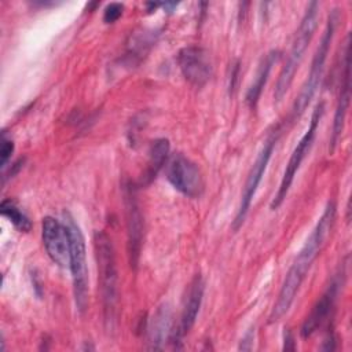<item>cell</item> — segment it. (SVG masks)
Returning a JSON list of instances; mask_svg holds the SVG:
<instances>
[{"mask_svg": "<svg viewBox=\"0 0 352 352\" xmlns=\"http://www.w3.org/2000/svg\"><path fill=\"white\" fill-rule=\"evenodd\" d=\"M278 136H279V128L276 126L275 131L264 142V144H263V147H261L256 161L253 162V165L250 168V172L248 175V179L245 182L243 191H242V195H241V202H239L235 219L232 221V230L234 231H238L241 228V226L243 224V221H245V219L248 216V212L250 209V205H252V201L254 198V194H256V191L258 188V184H260V182H261L264 173H265V169L268 166V162L271 160V155H272L274 147L276 144Z\"/></svg>", "mask_w": 352, "mask_h": 352, "instance_id": "7", "label": "cell"}, {"mask_svg": "<svg viewBox=\"0 0 352 352\" xmlns=\"http://www.w3.org/2000/svg\"><path fill=\"white\" fill-rule=\"evenodd\" d=\"M0 212L19 231L29 232L32 230L30 219L26 216V213L18 206V204L14 199H11V198L3 199L1 204H0Z\"/></svg>", "mask_w": 352, "mask_h": 352, "instance_id": "18", "label": "cell"}, {"mask_svg": "<svg viewBox=\"0 0 352 352\" xmlns=\"http://www.w3.org/2000/svg\"><path fill=\"white\" fill-rule=\"evenodd\" d=\"M41 238L48 257L59 267H69V234L63 220L45 216L41 221Z\"/></svg>", "mask_w": 352, "mask_h": 352, "instance_id": "13", "label": "cell"}, {"mask_svg": "<svg viewBox=\"0 0 352 352\" xmlns=\"http://www.w3.org/2000/svg\"><path fill=\"white\" fill-rule=\"evenodd\" d=\"M169 150H170V144L166 138H158L150 144L147 166L140 180L143 186L150 184L155 179L158 172L165 166L169 158Z\"/></svg>", "mask_w": 352, "mask_h": 352, "instance_id": "16", "label": "cell"}, {"mask_svg": "<svg viewBox=\"0 0 352 352\" xmlns=\"http://www.w3.org/2000/svg\"><path fill=\"white\" fill-rule=\"evenodd\" d=\"M172 308L168 302L160 305L147 327L148 349H162L172 334Z\"/></svg>", "mask_w": 352, "mask_h": 352, "instance_id": "15", "label": "cell"}, {"mask_svg": "<svg viewBox=\"0 0 352 352\" xmlns=\"http://www.w3.org/2000/svg\"><path fill=\"white\" fill-rule=\"evenodd\" d=\"M202 297H204V280H202L201 275L197 274L188 285L187 294H186L184 302H183L180 320L176 324V327H173L170 338H169V342L175 348H180L179 344L182 342L184 336H187L190 333V330L192 329V326L197 320L199 308H201Z\"/></svg>", "mask_w": 352, "mask_h": 352, "instance_id": "12", "label": "cell"}, {"mask_svg": "<svg viewBox=\"0 0 352 352\" xmlns=\"http://www.w3.org/2000/svg\"><path fill=\"white\" fill-rule=\"evenodd\" d=\"M253 338H254V329H249V331L241 338L239 351H250L253 348Z\"/></svg>", "mask_w": 352, "mask_h": 352, "instance_id": "22", "label": "cell"}, {"mask_svg": "<svg viewBox=\"0 0 352 352\" xmlns=\"http://www.w3.org/2000/svg\"><path fill=\"white\" fill-rule=\"evenodd\" d=\"M280 58V51L278 50H272L270 51L261 60L258 69H257V73H256V77L252 82V85L249 87L248 92H246V103L249 104L250 109H254L258 99H260V95L263 92V88L265 87L267 81H268V77H270V73H271V69L272 66L278 62V59Z\"/></svg>", "mask_w": 352, "mask_h": 352, "instance_id": "17", "label": "cell"}, {"mask_svg": "<svg viewBox=\"0 0 352 352\" xmlns=\"http://www.w3.org/2000/svg\"><path fill=\"white\" fill-rule=\"evenodd\" d=\"M336 209H337L336 202L329 201L322 216L319 217L315 228L312 230V232L307 238L305 243L297 253L294 261L292 263V265L283 279L276 302L274 304V308L270 314V318H268L270 323L278 322L290 309L301 283L307 278L314 261L319 256L323 245L326 243V239L329 238V235L331 232V228H333L334 220H336Z\"/></svg>", "mask_w": 352, "mask_h": 352, "instance_id": "1", "label": "cell"}, {"mask_svg": "<svg viewBox=\"0 0 352 352\" xmlns=\"http://www.w3.org/2000/svg\"><path fill=\"white\" fill-rule=\"evenodd\" d=\"M283 349L285 351H294L296 349V344H294V337L292 334V331L289 329H286L285 334H283Z\"/></svg>", "mask_w": 352, "mask_h": 352, "instance_id": "23", "label": "cell"}, {"mask_svg": "<svg viewBox=\"0 0 352 352\" xmlns=\"http://www.w3.org/2000/svg\"><path fill=\"white\" fill-rule=\"evenodd\" d=\"M318 14H319V3L318 1L308 3L305 12L302 15V19L294 33L286 62H285V65L279 73V77H278L275 91H274L275 102H280L283 99V96L286 95V92L289 91V88L293 82L294 74L298 69L302 55H304L305 50L308 48V45L314 37V33L318 28Z\"/></svg>", "mask_w": 352, "mask_h": 352, "instance_id": "3", "label": "cell"}, {"mask_svg": "<svg viewBox=\"0 0 352 352\" xmlns=\"http://www.w3.org/2000/svg\"><path fill=\"white\" fill-rule=\"evenodd\" d=\"M158 6H160L158 3H146V7H147V11H148V12H151L153 10H155Z\"/></svg>", "mask_w": 352, "mask_h": 352, "instance_id": "25", "label": "cell"}, {"mask_svg": "<svg viewBox=\"0 0 352 352\" xmlns=\"http://www.w3.org/2000/svg\"><path fill=\"white\" fill-rule=\"evenodd\" d=\"M338 19H340L338 10L334 8L329 14L324 32H323L319 45L314 54L309 73L305 78V82L302 84L301 91L293 103L292 113H290V121H296L301 117V114L305 111V109L308 107L309 102L312 100L314 95L316 94V91L319 88V84H320V80L323 76V70H324V63H326V59H327V55L330 51V45H331V41L334 37V32H336Z\"/></svg>", "mask_w": 352, "mask_h": 352, "instance_id": "5", "label": "cell"}, {"mask_svg": "<svg viewBox=\"0 0 352 352\" xmlns=\"http://www.w3.org/2000/svg\"><path fill=\"white\" fill-rule=\"evenodd\" d=\"M124 6L121 3H110L106 6L103 11V21L106 23H113L116 22L121 15H122Z\"/></svg>", "mask_w": 352, "mask_h": 352, "instance_id": "21", "label": "cell"}, {"mask_svg": "<svg viewBox=\"0 0 352 352\" xmlns=\"http://www.w3.org/2000/svg\"><path fill=\"white\" fill-rule=\"evenodd\" d=\"M94 248L100 280L104 324L107 330H113L118 314V276L114 248L110 236L103 231L94 234Z\"/></svg>", "mask_w": 352, "mask_h": 352, "instance_id": "2", "label": "cell"}, {"mask_svg": "<svg viewBox=\"0 0 352 352\" xmlns=\"http://www.w3.org/2000/svg\"><path fill=\"white\" fill-rule=\"evenodd\" d=\"M340 286H341L340 276H334L331 283L326 289V292L316 301L312 311L309 312V315L304 320V323L301 326V330H300L302 338H309L323 324V322L329 318V315H330V312L334 307Z\"/></svg>", "mask_w": 352, "mask_h": 352, "instance_id": "14", "label": "cell"}, {"mask_svg": "<svg viewBox=\"0 0 352 352\" xmlns=\"http://www.w3.org/2000/svg\"><path fill=\"white\" fill-rule=\"evenodd\" d=\"M131 40L132 41L129 44V54H132V58H140L153 45V43L155 41V36H153L151 32H140L139 34L131 37Z\"/></svg>", "mask_w": 352, "mask_h": 352, "instance_id": "19", "label": "cell"}, {"mask_svg": "<svg viewBox=\"0 0 352 352\" xmlns=\"http://www.w3.org/2000/svg\"><path fill=\"white\" fill-rule=\"evenodd\" d=\"M323 113H324V103L323 102H319L314 111H312V116H311V120H309V125H308V129L305 131V133L302 135V138L298 140L297 146L294 147L287 164H286V168H285V172H283V176H282V180H280V184H279V188L271 202V209L275 210L278 209L282 202L285 201L289 190H290V186L294 180V176L297 173V170L300 169V165L301 162L304 161L305 155L308 154L311 146H312V142H314V138H315V133H316V129H318V125L323 117Z\"/></svg>", "mask_w": 352, "mask_h": 352, "instance_id": "6", "label": "cell"}, {"mask_svg": "<svg viewBox=\"0 0 352 352\" xmlns=\"http://www.w3.org/2000/svg\"><path fill=\"white\" fill-rule=\"evenodd\" d=\"M176 6H177V3H164V4H162V7H164L166 11H169V12H170Z\"/></svg>", "mask_w": 352, "mask_h": 352, "instance_id": "24", "label": "cell"}, {"mask_svg": "<svg viewBox=\"0 0 352 352\" xmlns=\"http://www.w3.org/2000/svg\"><path fill=\"white\" fill-rule=\"evenodd\" d=\"M351 44H349V34L345 38L344 43V52H342V70H341V81H340V94L336 104L333 125H331V135H330V143H329V151L333 153L336 150V146L341 138V133L344 131L345 117L349 106V98H351Z\"/></svg>", "mask_w": 352, "mask_h": 352, "instance_id": "10", "label": "cell"}, {"mask_svg": "<svg viewBox=\"0 0 352 352\" xmlns=\"http://www.w3.org/2000/svg\"><path fill=\"white\" fill-rule=\"evenodd\" d=\"M14 153V142L11 140V138H7L6 133H3L1 136V147H0V164L3 170L7 168V164L11 158Z\"/></svg>", "mask_w": 352, "mask_h": 352, "instance_id": "20", "label": "cell"}, {"mask_svg": "<svg viewBox=\"0 0 352 352\" xmlns=\"http://www.w3.org/2000/svg\"><path fill=\"white\" fill-rule=\"evenodd\" d=\"M62 216L69 234V268L73 279L74 302L78 314H84L88 307V267L85 241L73 214L63 210Z\"/></svg>", "mask_w": 352, "mask_h": 352, "instance_id": "4", "label": "cell"}, {"mask_svg": "<svg viewBox=\"0 0 352 352\" xmlns=\"http://www.w3.org/2000/svg\"><path fill=\"white\" fill-rule=\"evenodd\" d=\"M165 176L168 182L183 195L199 198L204 192V179L199 168L182 153L169 155L165 164Z\"/></svg>", "mask_w": 352, "mask_h": 352, "instance_id": "8", "label": "cell"}, {"mask_svg": "<svg viewBox=\"0 0 352 352\" xmlns=\"http://www.w3.org/2000/svg\"><path fill=\"white\" fill-rule=\"evenodd\" d=\"M177 63L183 77L192 87L202 88L212 77V62L202 47H184L177 55Z\"/></svg>", "mask_w": 352, "mask_h": 352, "instance_id": "11", "label": "cell"}, {"mask_svg": "<svg viewBox=\"0 0 352 352\" xmlns=\"http://www.w3.org/2000/svg\"><path fill=\"white\" fill-rule=\"evenodd\" d=\"M124 204H125V219H126V252L131 268L136 270L144 236V220L140 210V205L136 197V188L126 183L124 186Z\"/></svg>", "mask_w": 352, "mask_h": 352, "instance_id": "9", "label": "cell"}]
</instances>
